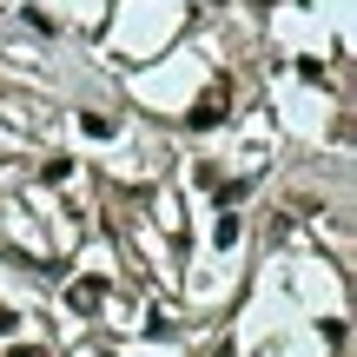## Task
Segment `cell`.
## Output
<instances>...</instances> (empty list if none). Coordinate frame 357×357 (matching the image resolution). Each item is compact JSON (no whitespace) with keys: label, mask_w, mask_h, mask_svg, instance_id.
<instances>
[{"label":"cell","mask_w":357,"mask_h":357,"mask_svg":"<svg viewBox=\"0 0 357 357\" xmlns=\"http://www.w3.org/2000/svg\"><path fill=\"white\" fill-rule=\"evenodd\" d=\"M212 357H231V344H218V351H212Z\"/></svg>","instance_id":"cell-6"},{"label":"cell","mask_w":357,"mask_h":357,"mask_svg":"<svg viewBox=\"0 0 357 357\" xmlns=\"http://www.w3.org/2000/svg\"><path fill=\"white\" fill-rule=\"evenodd\" d=\"M40 178H47V185H60V178H73V159H47V172H40Z\"/></svg>","instance_id":"cell-3"},{"label":"cell","mask_w":357,"mask_h":357,"mask_svg":"<svg viewBox=\"0 0 357 357\" xmlns=\"http://www.w3.org/2000/svg\"><path fill=\"white\" fill-rule=\"evenodd\" d=\"M100 298H106V278H73L66 305H73V311H100Z\"/></svg>","instance_id":"cell-2"},{"label":"cell","mask_w":357,"mask_h":357,"mask_svg":"<svg viewBox=\"0 0 357 357\" xmlns=\"http://www.w3.org/2000/svg\"><path fill=\"white\" fill-rule=\"evenodd\" d=\"M13 324H20V318H13V311H7V305H0V337H7V331H13Z\"/></svg>","instance_id":"cell-4"},{"label":"cell","mask_w":357,"mask_h":357,"mask_svg":"<svg viewBox=\"0 0 357 357\" xmlns=\"http://www.w3.org/2000/svg\"><path fill=\"white\" fill-rule=\"evenodd\" d=\"M225 106H231V79H212V86L199 93V106L185 113V126H218V119H225Z\"/></svg>","instance_id":"cell-1"},{"label":"cell","mask_w":357,"mask_h":357,"mask_svg":"<svg viewBox=\"0 0 357 357\" xmlns=\"http://www.w3.org/2000/svg\"><path fill=\"white\" fill-rule=\"evenodd\" d=\"M7 357H47V351H7Z\"/></svg>","instance_id":"cell-5"}]
</instances>
